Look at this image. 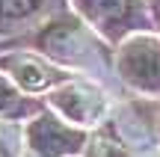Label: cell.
<instances>
[{
	"mask_svg": "<svg viewBox=\"0 0 160 157\" xmlns=\"http://www.w3.org/2000/svg\"><path fill=\"white\" fill-rule=\"evenodd\" d=\"M53 107L65 116V122L95 125L104 116V95L89 86H68L53 95Z\"/></svg>",
	"mask_w": 160,
	"mask_h": 157,
	"instance_id": "277c9868",
	"label": "cell"
},
{
	"mask_svg": "<svg viewBox=\"0 0 160 157\" xmlns=\"http://www.w3.org/2000/svg\"><path fill=\"white\" fill-rule=\"evenodd\" d=\"M24 113V101L18 98V92L0 77V116H18Z\"/></svg>",
	"mask_w": 160,
	"mask_h": 157,
	"instance_id": "ba28073f",
	"label": "cell"
},
{
	"mask_svg": "<svg viewBox=\"0 0 160 157\" xmlns=\"http://www.w3.org/2000/svg\"><path fill=\"white\" fill-rule=\"evenodd\" d=\"M119 74L139 92H160V42L151 36H133L122 45Z\"/></svg>",
	"mask_w": 160,
	"mask_h": 157,
	"instance_id": "6da1fadb",
	"label": "cell"
},
{
	"mask_svg": "<svg viewBox=\"0 0 160 157\" xmlns=\"http://www.w3.org/2000/svg\"><path fill=\"white\" fill-rule=\"evenodd\" d=\"M33 3H36V0H33Z\"/></svg>",
	"mask_w": 160,
	"mask_h": 157,
	"instance_id": "7c38bea8",
	"label": "cell"
},
{
	"mask_svg": "<svg viewBox=\"0 0 160 157\" xmlns=\"http://www.w3.org/2000/svg\"><path fill=\"white\" fill-rule=\"evenodd\" d=\"M27 142L39 157H68L86 145V134L57 116H39L27 128Z\"/></svg>",
	"mask_w": 160,
	"mask_h": 157,
	"instance_id": "3957f363",
	"label": "cell"
},
{
	"mask_svg": "<svg viewBox=\"0 0 160 157\" xmlns=\"http://www.w3.org/2000/svg\"><path fill=\"white\" fill-rule=\"evenodd\" d=\"M74 3L95 24V30H101L113 42H119L122 36L145 27L142 0H74Z\"/></svg>",
	"mask_w": 160,
	"mask_h": 157,
	"instance_id": "7a4b0ae2",
	"label": "cell"
},
{
	"mask_svg": "<svg viewBox=\"0 0 160 157\" xmlns=\"http://www.w3.org/2000/svg\"><path fill=\"white\" fill-rule=\"evenodd\" d=\"M36 9L33 0H0V15L6 18H24Z\"/></svg>",
	"mask_w": 160,
	"mask_h": 157,
	"instance_id": "9c48e42d",
	"label": "cell"
},
{
	"mask_svg": "<svg viewBox=\"0 0 160 157\" xmlns=\"http://www.w3.org/2000/svg\"><path fill=\"white\" fill-rule=\"evenodd\" d=\"M0 157H18L15 154V145H9V140L3 136V130H0Z\"/></svg>",
	"mask_w": 160,
	"mask_h": 157,
	"instance_id": "30bf717a",
	"label": "cell"
},
{
	"mask_svg": "<svg viewBox=\"0 0 160 157\" xmlns=\"http://www.w3.org/2000/svg\"><path fill=\"white\" fill-rule=\"evenodd\" d=\"M157 134H160V119H157Z\"/></svg>",
	"mask_w": 160,
	"mask_h": 157,
	"instance_id": "8fae6325",
	"label": "cell"
},
{
	"mask_svg": "<svg viewBox=\"0 0 160 157\" xmlns=\"http://www.w3.org/2000/svg\"><path fill=\"white\" fill-rule=\"evenodd\" d=\"M89 157H133V151L122 140H116L110 130H104V134L95 136V142L89 145Z\"/></svg>",
	"mask_w": 160,
	"mask_h": 157,
	"instance_id": "52a82bcc",
	"label": "cell"
},
{
	"mask_svg": "<svg viewBox=\"0 0 160 157\" xmlns=\"http://www.w3.org/2000/svg\"><path fill=\"white\" fill-rule=\"evenodd\" d=\"M42 51L51 53V56H59V59H80L83 51H92L89 45V36L86 30L80 27L77 21H57L42 33L39 39Z\"/></svg>",
	"mask_w": 160,
	"mask_h": 157,
	"instance_id": "5b68a950",
	"label": "cell"
},
{
	"mask_svg": "<svg viewBox=\"0 0 160 157\" xmlns=\"http://www.w3.org/2000/svg\"><path fill=\"white\" fill-rule=\"evenodd\" d=\"M9 68H12L15 80L21 83L24 89H45V86H51V83L57 80V74H53L51 68H45V65H42L39 59H33V56L9 59Z\"/></svg>",
	"mask_w": 160,
	"mask_h": 157,
	"instance_id": "8992f818",
	"label": "cell"
}]
</instances>
